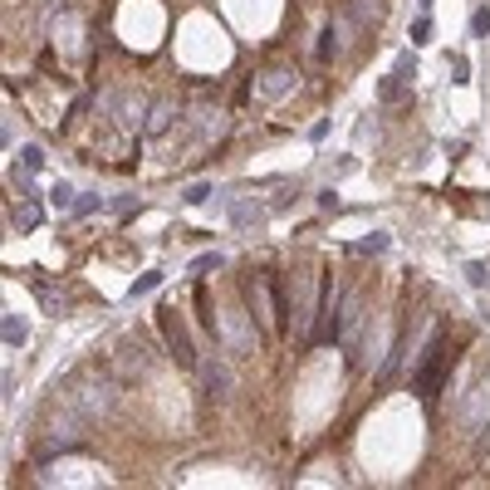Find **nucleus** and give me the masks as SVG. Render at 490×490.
I'll use <instances>...</instances> for the list:
<instances>
[{
	"mask_svg": "<svg viewBox=\"0 0 490 490\" xmlns=\"http://www.w3.org/2000/svg\"><path fill=\"white\" fill-rule=\"evenodd\" d=\"M245 294H250V309L260 314L265 334H284V289H279V279L275 275H250Z\"/></svg>",
	"mask_w": 490,
	"mask_h": 490,
	"instance_id": "f257e3e1",
	"label": "nucleus"
},
{
	"mask_svg": "<svg viewBox=\"0 0 490 490\" xmlns=\"http://www.w3.org/2000/svg\"><path fill=\"white\" fill-rule=\"evenodd\" d=\"M446 363H451V348H446V339L437 334V339H432V348H427V363H422V373H417V393H422V402H432L437 393H442Z\"/></svg>",
	"mask_w": 490,
	"mask_h": 490,
	"instance_id": "f03ea898",
	"label": "nucleus"
},
{
	"mask_svg": "<svg viewBox=\"0 0 490 490\" xmlns=\"http://www.w3.org/2000/svg\"><path fill=\"white\" fill-rule=\"evenodd\" d=\"M162 319V334H167V343H172V353H177V363H196V353H191V339H186V329H181V319H177V309H162L157 314Z\"/></svg>",
	"mask_w": 490,
	"mask_h": 490,
	"instance_id": "7ed1b4c3",
	"label": "nucleus"
},
{
	"mask_svg": "<svg viewBox=\"0 0 490 490\" xmlns=\"http://www.w3.org/2000/svg\"><path fill=\"white\" fill-rule=\"evenodd\" d=\"M157 279H162V275H142V279L133 284V299H137V294H147V289H157Z\"/></svg>",
	"mask_w": 490,
	"mask_h": 490,
	"instance_id": "20e7f679",
	"label": "nucleus"
},
{
	"mask_svg": "<svg viewBox=\"0 0 490 490\" xmlns=\"http://www.w3.org/2000/svg\"><path fill=\"white\" fill-rule=\"evenodd\" d=\"M427 35H432V20H417V25H412V45H422Z\"/></svg>",
	"mask_w": 490,
	"mask_h": 490,
	"instance_id": "39448f33",
	"label": "nucleus"
}]
</instances>
